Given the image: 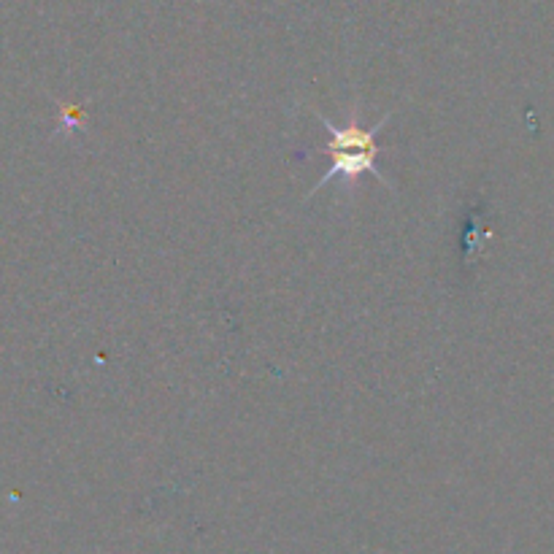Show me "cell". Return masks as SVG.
I'll return each instance as SVG.
<instances>
[{
  "instance_id": "6da1fadb",
  "label": "cell",
  "mask_w": 554,
  "mask_h": 554,
  "mask_svg": "<svg viewBox=\"0 0 554 554\" xmlns=\"http://www.w3.org/2000/svg\"><path fill=\"white\" fill-rule=\"evenodd\" d=\"M314 117L319 119L322 130L330 136V146H327V152H330V168L319 176V182L314 184V190L309 192V198L314 195V192L322 190L325 184L333 182V179L341 182V190L346 187V192L352 195L357 182L363 179L365 173H371V176H376L384 187L395 190V184H392L390 179L376 168V155H379L376 136H379V130H382L392 119L390 111L382 114L379 122L371 125V128H365L363 122H360V106H357V103H352L349 119H346L344 125L330 122V119H327L325 114H319V111H314Z\"/></svg>"
}]
</instances>
